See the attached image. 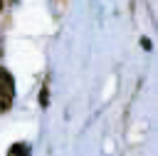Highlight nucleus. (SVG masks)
<instances>
[{
  "instance_id": "1",
  "label": "nucleus",
  "mask_w": 158,
  "mask_h": 156,
  "mask_svg": "<svg viewBox=\"0 0 158 156\" xmlns=\"http://www.w3.org/2000/svg\"><path fill=\"white\" fill-rule=\"evenodd\" d=\"M12 99H15V77L5 67H0V114L10 109Z\"/></svg>"
},
{
  "instance_id": "5",
  "label": "nucleus",
  "mask_w": 158,
  "mask_h": 156,
  "mask_svg": "<svg viewBox=\"0 0 158 156\" xmlns=\"http://www.w3.org/2000/svg\"><path fill=\"white\" fill-rule=\"evenodd\" d=\"M0 7H2V2H0Z\"/></svg>"
},
{
  "instance_id": "3",
  "label": "nucleus",
  "mask_w": 158,
  "mask_h": 156,
  "mask_svg": "<svg viewBox=\"0 0 158 156\" xmlns=\"http://www.w3.org/2000/svg\"><path fill=\"white\" fill-rule=\"evenodd\" d=\"M47 102H49V92H47V87H42V92H40V106H47Z\"/></svg>"
},
{
  "instance_id": "2",
  "label": "nucleus",
  "mask_w": 158,
  "mask_h": 156,
  "mask_svg": "<svg viewBox=\"0 0 158 156\" xmlns=\"http://www.w3.org/2000/svg\"><path fill=\"white\" fill-rule=\"evenodd\" d=\"M30 154H32L30 144H22V141H17V144H12L7 149V156H30Z\"/></svg>"
},
{
  "instance_id": "4",
  "label": "nucleus",
  "mask_w": 158,
  "mask_h": 156,
  "mask_svg": "<svg viewBox=\"0 0 158 156\" xmlns=\"http://www.w3.org/2000/svg\"><path fill=\"white\" fill-rule=\"evenodd\" d=\"M0 54H2V42H0Z\"/></svg>"
}]
</instances>
